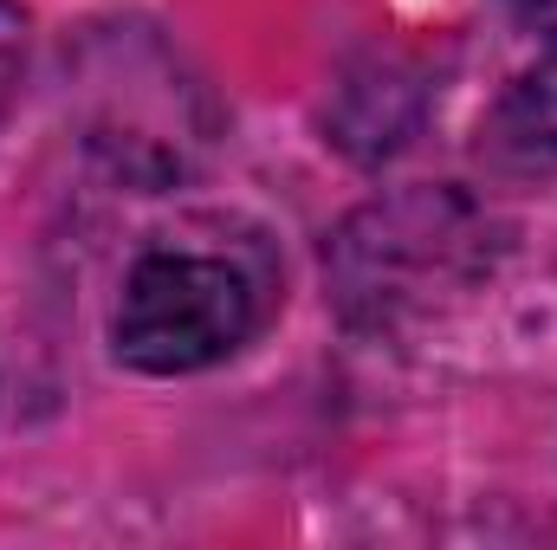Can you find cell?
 <instances>
[{
  "mask_svg": "<svg viewBox=\"0 0 557 550\" xmlns=\"http://www.w3.org/2000/svg\"><path fill=\"white\" fill-rule=\"evenodd\" d=\"M260 324L253 278L234 260L156 247L124 273L111 311V350L137 376H195L234 357Z\"/></svg>",
  "mask_w": 557,
  "mask_h": 550,
  "instance_id": "obj_1",
  "label": "cell"
},
{
  "mask_svg": "<svg viewBox=\"0 0 557 550\" xmlns=\"http://www.w3.org/2000/svg\"><path fill=\"white\" fill-rule=\"evenodd\" d=\"M486 149L512 168H557V39L486 111Z\"/></svg>",
  "mask_w": 557,
  "mask_h": 550,
  "instance_id": "obj_2",
  "label": "cell"
},
{
  "mask_svg": "<svg viewBox=\"0 0 557 550\" xmlns=\"http://www.w3.org/2000/svg\"><path fill=\"white\" fill-rule=\"evenodd\" d=\"M519 26H557V0H499Z\"/></svg>",
  "mask_w": 557,
  "mask_h": 550,
  "instance_id": "obj_3",
  "label": "cell"
}]
</instances>
